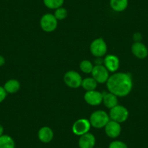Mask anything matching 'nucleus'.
Masks as SVG:
<instances>
[{"mask_svg":"<svg viewBox=\"0 0 148 148\" xmlns=\"http://www.w3.org/2000/svg\"><path fill=\"white\" fill-rule=\"evenodd\" d=\"M106 85L108 91L116 96L126 97L130 94L133 88L132 76L128 73H116L110 76Z\"/></svg>","mask_w":148,"mask_h":148,"instance_id":"obj_1","label":"nucleus"},{"mask_svg":"<svg viewBox=\"0 0 148 148\" xmlns=\"http://www.w3.org/2000/svg\"><path fill=\"white\" fill-rule=\"evenodd\" d=\"M110 119L108 113L103 110H97L92 113L89 118L91 126L95 129L105 128Z\"/></svg>","mask_w":148,"mask_h":148,"instance_id":"obj_2","label":"nucleus"},{"mask_svg":"<svg viewBox=\"0 0 148 148\" xmlns=\"http://www.w3.org/2000/svg\"><path fill=\"white\" fill-rule=\"evenodd\" d=\"M110 119L119 123L126 121L129 118V113L127 108L123 105H116L110 109Z\"/></svg>","mask_w":148,"mask_h":148,"instance_id":"obj_3","label":"nucleus"},{"mask_svg":"<svg viewBox=\"0 0 148 148\" xmlns=\"http://www.w3.org/2000/svg\"><path fill=\"white\" fill-rule=\"evenodd\" d=\"M63 79L65 84L72 89H77L82 86L83 80L80 74L74 71H70L65 73Z\"/></svg>","mask_w":148,"mask_h":148,"instance_id":"obj_4","label":"nucleus"},{"mask_svg":"<svg viewBox=\"0 0 148 148\" xmlns=\"http://www.w3.org/2000/svg\"><path fill=\"white\" fill-rule=\"evenodd\" d=\"M58 20L55 15L51 13H47L42 17L40 20L41 28L45 32H52L58 27Z\"/></svg>","mask_w":148,"mask_h":148,"instance_id":"obj_5","label":"nucleus"},{"mask_svg":"<svg viewBox=\"0 0 148 148\" xmlns=\"http://www.w3.org/2000/svg\"><path fill=\"white\" fill-rule=\"evenodd\" d=\"M89 49L92 55L99 58L103 57L106 54L108 47L103 39L97 38L91 43Z\"/></svg>","mask_w":148,"mask_h":148,"instance_id":"obj_6","label":"nucleus"},{"mask_svg":"<svg viewBox=\"0 0 148 148\" xmlns=\"http://www.w3.org/2000/svg\"><path fill=\"white\" fill-rule=\"evenodd\" d=\"M91 73L92 78H94L99 84L106 83L110 77L109 71L103 65H96L94 66Z\"/></svg>","mask_w":148,"mask_h":148,"instance_id":"obj_7","label":"nucleus"},{"mask_svg":"<svg viewBox=\"0 0 148 148\" xmlns=\"http://www.w3.org/2000/svg\"><path fill=\"white\" fill-rule=\"evenodd\" d=\"M91 123L89 120L86 119H80L76 121L72 126V132L76 136H82L88 133L91 129Z\"/></svg>","mask_w":148,"mask_h":148,"instance_id":"obj_8","label":"nucleus"},{"mask_svg":"<svg viewBox=\"0 0 148 148\" xmlns=\"http://www.w3.org/2000/svg\"><path fill=\"white\" fill-rule=\"evenodd\" d=\"M84 98L88 105L92 106H97L102 103L103 94L96 90L88 91L85 93Z\"/></svg>","mask_w":148,"mask_h":148,"instance_id":"obj_9","label":"nucleus"},{"mask_svg":"<svg viewBox=\"0 0 148 148\" xmlns=\"http://www.w3.org/2000/svg\"><path fill=\"white\" fill-rule=\"evenodd\" d=\"M105 132L107 136L111 139H116L119 137L121 132V123L110 120V121L105 126Z\"/></svg>","mask_w":148,"mask_h":148,"instance_id":"obj_10","label":"nucleus"},{"mask_svg":"<svg viewBox=\"0 0 148 148\" xmlns=\"http://www.w3.org/2000/svg\"><path fill=\"white\" fill-rule=\"evenodd\" d=\"M104 66L109 72L115 73L118 71L120 66V60L119 58L114 55H108L103 60Z\"/></svg>","mask_w":148,"mask_h":148,"instance_id":"obj_11","label":"nucleus"},{"mask_svg":"<svg viewBox=\"0 0 148 148\" xmlns=\"http://www.w3.org/2000/svg\"><path fill=\"white\" fill-rule=\"evenodd\" d=\"M132 52L138 59H145L148 56V49L145 44L140 42H134L132 47Z\"/></svg>","mask_w":148,"mask_h":148,"instance_id":"obj_12","label":"nucleus"},{"mask_svg":"<svg viewBox=\"0 0 148 148\" xmlns=\"http://www.w3.org/2000/svg\"><path fill=\"white\" fill-rule=\"evenodd\" d=\"M95 144H96V138L89 132L81 136L79 139V148H94Z\"/></svg>","mask_w":148,"mask_h":148,"instance_id":"obj_13","label":"nucleus"},{"mask_svg":"<svg viewBox=\"0 0 148 148\" xmlns=\"http://www.w3.org/2000/svg\"><path fill=\"white\" fill-rule=\"evenodd\" d=\"M54 132L49 126H44L38 132V138L43 143H49L53 139Z\"/></svg>","mask_w":148,"mask_h":148,"instance_id":"obj_14","label":"nucleus"},{"mask_svg":"<svg viewBox=\"0 0 148 148\" xmlns=\"http://www.w3.org/2000/svg\"><path fill=\"white\" fill-rule=\"evenodd\" d=\"M103 94V99L102 102L105 105L106 108L111 109V108H114L115 106L119 105V99L118 97L116 96L114 94L111 93V92H105Z\"/></svg>","mask_w":148,"mask_h":148,"instance_id":"obj_15","label":"nucleus"},{"mask_svg":"<svg viewBox=\"0 0 148 148\" xmlns=\"http://www.w3.org/2000/svg\"><path fill=\"white\" fill-rule=\"evenodd\" d=\"M129 0H110V5L115 12H123L127 8Z\"/></svg>","mask_w":148,"mask_h":148,"instance_id":"obj_16","label":"nucleus"},{"mask_svg":"<svg viewBox=\"0 0 148 148\" xmlns=\"http://www.w3.org/2000/svg\"><path fill=\"white\" fill-rule=\"evenodd\" d=\"M4 88L8 94H15L19 91L21 84L16 79H10L5 84Z\"/></svg>","mask_w":148,"mask_h":148,"instance_id":"obj_17","label":"nucleus"},{"mask_svg":"<svg viewBox=\"0 0 148 148\" xmlns=\"http://www.w3.org/2000/svg\"><path fill=\"white\" fill-rule=\"evenodd\" d=\"M0 148H15V142L13 138L8 134L0 136Z\"/></svg>","mask_w":148,"mask_h":148,"instance_id":"obj_18","label":"nucleus"},{"mask_svg":"<svg viewBox=\"0 0 148 148\" xmlns=\"http://www.w3.org/2000/svg\"><path fill=\"white\" fill-rule=\"evenodd\" d=\"M97 82L92 77H88L82 80V86L86 91L95 90L97 86Z\"/></svg>","mask_w":148,"mask_h":148,"instance_id":"obj_19","label":"nucleus"},{"mask_svg":"<svg viewBox=\"0 0 148 148\" xmlns=\"http://www.w3.org/2000/svg\"><path fill=\"white\" fill-rule=\"evenodd\" d=\"M44 5L51 10H56L62 7L64 0H43Z\"/></svg>","mask_w":148,"mask_h":148,"instance_id":"obj_20","label":"nucleus"},{"mask_svg":"<svg viewBox=\"0 0 148 148\" xmlns=\"http://www.w3.org/2000/svg\"><path fill=\"white\" fill-rule=\"evenodd\" d=\"M94 68L93 64L92 62L87 60L82 61L80 63V69L84 73H91Z\"/></svg>","mask_w":148,"mask_h":148,"instance_id":"obj_21","label":"nucleus"},{"mask_svg":"<svg viewBox=\"0 0 148 148\" xmlns=\"http://www.w3.org/2000/svg\"><path fill=\"white\" fill-rule=\"evenodd\" d=\"M54 15L58 21H62L68 16V10L65 8L61 7L55 10Z\"/></svg>","mask_w":148,"mask_h":148,"instance_id":"obj_22","label":"nucleus"},{"mask_svg":"<svg viewBox=\"0 0 148 148\" xmlns=\"http://www.w3.org/2000/svg\"><path fill=\"white\" fill-rule=\"evenodd\" d=\"M108 148H128V146L125 142L122 141L114 140L110 143Z\"/></svg>","mask_w":148,"mask_h":148,"instance_id":"obj_23","label":"nucleus"},{"mask_svg":"<svg viewBox=\"0 0 148 148\" xmlns=\"http://www.w3.org/2000/svg\"><path fill=\"white\" fill-rule=\"evenodd\" d=\"M7 95H8V93L5 91L4 86H0V103H2L6 99Z\"/></svg>","mask_w":148,"mask_h":148,"instance_id":"obj_24","label":"nucleus"},{"mask_svg":"<svg viewBox=\"0 0 148 148\" xmlns=\"http://www.w3.org/2000/svg\"><path fill=\"white\" fill-rule=\"evenodd\" d=\"M133 39H134V40L135 42H140L141 41H142V34L139 32L134 33L133 35Z\"/></svg>","mask_w":148,"mask_h":148,"instance_id":"obj_25","label":"nucleus"},{"mask_svg":"<svg viewBox=\"0 0 148 148\" xmlns=\"http://www.w3.org/2000/svg\"><path fill=\"white\" fill-rule=\"evenodd\" d=\"M5 64V58L2 55H0V67L3 66Z\"/></svg>","mask_w":148,"mask_h":148,"instance_id":"obj_26","label":"nucleus"},{"mask_svg":"<svg viewBox=\"0 0 148 148\" xmlns=\"http://www.w3.org/2000/svg\"><path fill=\"white\" fill-rule=\"evenodd\" d=\"M4 132H5V129H4L3 126L0 124V136L4 134Z\"/></svg>","mask_w":148,"mask_h":148,"instance_id":"obj_27","label":"nucleus"},{"mask_svg":"<svg viewBox=\"0 0 148 148\" xmlns=\"http://www.w3.org/2000/svg\"><path fill=\"white\" fill-rule=\"evenodd\" d=\"M94 148H101V147H94Z\"/></svg>","mask_w":148,"mask_h":148,"instance_id":"obj_28","label":"nucleus"}]
</instances>
